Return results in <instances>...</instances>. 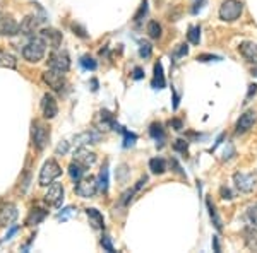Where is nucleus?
Masks as SVG:
<instances>
[{
  "label": "nucleus",
  "mask_w": 257,
  "mask_h": 253,
  "mask_svg": "<svg viewBox=\"0 0 257 253\" xmlns=\"http://www.w3.org/2000/svg\"><path fill=\"white\" fill-rule=\"evenodd\" d=\"M47 45L48 43L41 38V36H38V38H31L23 48L24 60L31 62V64H38L40 60H43L45 53H47Z\"/></svg>",
  "instance_id": "1"
},
{
  "label": "nucleus",
  "mask_w": 257,
  "mask_h": 253,
  "mask_svg": "<svg viewBox=\"0 0 257 253\" xmlns=\"http://www.w3.org/2000/svg\"><path fill=\"white\" fill-rule=\"evenodd\" d=\"M243 12V4L240 0H225L219 7V19L225 23H233Z\"/></svg>",
  "instance_id": "2"
},
{
  "label": "nucleus",
  "mask_w": 257,
  "mask_h": 253,
  "mask_svg": "<svg viewBox=\"0 0 257 253\" xmlns=\"http://www.w3.org/2000/svg\"><path fill=\"white\" fill-rule=\"evenodd\" d=\"M60 175H62V169H60L59 163L53 159H48V161H45L43 166H41L38 181L41 186H50Z\"/></svg>",
  "instance_id": "3"
},
{
  "label": "nucleus",
  "mask_w": 257,
  "mask_h": 253,
  "mask_svg": "<svg viewBox=\"0 0 257 253\" xmlns=\"http://www.w3.org/2000/svg\"><path fill=\"white\" fill-rule=\"evenodd\" d=\"M48 67L53 70H59V72H69L70 69V57L65 50H59L57 48L55 52L50 53L48 57Z\"/></svg>",
  "instance_id": "4"
},
{
  "label": "nucleus",
  "mask_w": 257,
  "mask_h": 253,
  "mask_svg": "<svg viewBox=\"0 0 257 253\" xmlns=\"http://www.w3.org/2000/svg\"><path fill=\"white\" fill-rule=\"evenodd\" d=\"M233 183L242 193H250L257 188V176L252 173H235Z\"/></svg>",
  "instance_id": "5"
},
{
  "label": "nucleus",
  "mask_w": 257,
  "mask_h": 253,
  "mask_svg": "<svg viewBox=\"0 0 257 253\" xmlns=\"http://www.w3.org/2000/svg\"><path fill=\"white\" fill-rule=\"evenodd\" d=\"M31 137H33V146H35L38 151H43L48 144V139H50V130L47 125L40 122H35L33 123V130H31Z\"/></svg>",
  "instance_id": "6"
},
{
  "label": "nucleus",
  "mask_w": 257,
  "mask_h": 253,
  "mask_svg": "<svg viewBox=\"0 0 257 253\" xmlns=\"http://www.w3.org/2000/svg\"><path fill=\"white\" fill-rule=\"evenodd\" d=\"M98 180L94 176H86V178H81L76 185V193L79 195L82 198H91L94 197L98 192Z\"/></svg>",
  "instance_id": "7"
},
{
  "label": "nucleus",
  "mask_w": 257,
  "mask_h": 253,
  "mask_svg": "<svg viewBox=\"0 0 257 253\" xmlns=\"http://www.w3.org/2000/svg\"><path fill=\"white\" fill-rule=\"evenodd\" d=\"M43 81L48 84L50 89L57 91V93H62V89L65 88V77L64 72H59V70L48 69L43 72Z\"/></svg>",
  "instance_id": "8"
},
{
  "label": "nucleus",
  "mask_w": 257,
  "mask_h": 253,
  "mask_svg": "<svg viewBox=\"0 0 257 253\" xmlns=\"http://www.w3.org/2000/svg\"><path fill=\"white\" fill-rule=\"evenodd\" d=\"M62 200H64V186L60 183H52L48 186V192L45 193V204L53 209H59Z\"/></svg>",
  "instance_id": "9"
},
{
  "label": "nucleus",
  "mask_w": 257,
  "mask_h": 253,
  "mask_svg": "<svg viewBox=\"0 0 257 253\" xmlns=\"http://www.w3.org/2000/svg\"><path fill=\"white\" fill-rule=\"evenodd\" d=\"M19 215L18 207L14 204H6L0 207V227H9L16 222Z\"/></svg>",
  "instance_id": "10"
},
{
  "label": "nucleus",
  "mask_w": 257,
  "mask_h": 253,
  "mask_svg": "<svg viewBox=\"0 0 257 253\" xmlns=\"http://www.w3.org/2000/svg\"><path fill=\"white\" fill-rule=\"evenodd\" d=\"M41 111H43V117L52 120L57 117V113H59V105H57V99L52 96V94H45L43 98H41Z\"/></svg>",
  "instance_id": "11"
},
{
  "label": "nucleus",
  "mask_w": 257,
  "mask_h": 253,
  "mask_svg": "<svg viewBox=\"0 0 257 253\" xmlns=\"http://www.w3.org/2000/svg\"><path fill=\"white\" fill-rule=\"evenodd\" d=\"M101 139V134L96 130H86L82 134L74 137V146L76 147H84V146H89V144H96L99 142Z\"/></svg>",
  "instance_id": "12"
},
{
  "label": "nucleus",
  "mask_w": 257,
  "mask_h": 253,
  "mask_svg": "<svg viewBox=\"0 0 257 253\" xmlns=\"http://www.w3.org/2000/svg\"><path fill=\"white\" fill-rule=\"evenodd\" d=\"M96 125L99 127V130H103V128H111V130H122V128L118 127V123L115 122L113 115H111L108 110H101V111H99L98 117H96Z\"/></svg>",
  "instance_id": "13"
},
{
  "label": "nucleus",
  "mask_w": 257,
  "mask_h": 253,
  "mask_svg": "<svg viewBox=\"0 0 257 253\" xmlns=\"http://www.w3.org/2000/svg\"><path fill=\"white\" fill-rule=\"evenodd\" d=\"M255 123V111L254 110H248L243 115H240L238 122H237V134H245V132L250 130Z\"/></svg>",
  "instance_id": "14"
},
{
  "label": "nucleus",
  "mask_w": 257,
  "mask_h": 253,
  "mask_svg": "<svg viewBox=\"0 0 257 253\" xmlns=\"http://www.w3.org/2000/svg\"><path fill=\"white\" fill-rule=\"evenodd\" d=\"M238 52L248 64H257V45L254 41H243V43H240Z\"/></svg>",
  "instance_id": "15"
},
{
  "label": "nucleus",
  "mask_w": 257,
  "mask_h": 253,
  "mask_svg": "<svg viewBox=\"0 0 257 253\" xmlns=\"http://www.w3.org/2000/svg\"><path fill=\"white\" fill-rule=\"evenodd\" d=\"M40 23H41V19H38L36 16H28V18H24L23 23L19 24V33L26 36L35 35V31L40 28Z\"/></svg>",
  "instance_id": "16"
},
{
  "label": "nucleus",
  "mask_w": 257,
  "mask_h": 253,
  "mask_svg": "<svg viewBox=\"0 0 257 253\" xmlns=\"http://www.w3.org/2000/svg\"><path fill=\"white\" fill-rule=\"evenodd\" d=\"M74 161L82 166H86V168H89V166L94 164V161H96V154L88 151L86 147H79L76 152H74Z\"/></svg>",
  "instance_id": "17"
},
{
  "label": "nucleus",
  "mask_w": 257,
  "mask_h": 253,
  "mask_svg": "<svg viewBox=\"0 0 257 253\" xmlns=\"http://www.w3.org/2000/svg\"><path fill=\"white\" fill-rule=\"evenodd\" d=\"M19 33V24L16 23L14 18L7 16V18L0 19V35L4 36H14Z\"/></svg>",
  "instance_id": "18"
},
{
  "label": "nucleus",
  "mask_w": 257,
  "mask_h": 253,
  "mask_svg": "<svg viewBox=\"0 0 257 253\" xmlns=\"http://www.w3.org/2000/svg\"><path fill=\"white\" fill-rule=\"evenodd\" d=\"M41 38H43L47 43L50 45L52 48H59L60 43H62V33L57 31V30H43L41 31Z\"/></svg>",
  "instance_id": "19"
},
{
  "label": "nucleus",
  "mask_w": 257,
  "mask_h": 253,
  "mask_svg": "<svg viewBox=\"0 0 257 253\" xmlns=\"http://www.w3.org/2000/svg\"><path fill=\"white\" fill-rule=\"evenodd\" d=\"M48 215V212L45 209H40V207H35V209L30 210L26 217V226H36V224H41L45 221V217Z\"/></svg>",
  "instance_id": "20"
},
{
  "label": "nucleus",
  "mask_w": 257,
  "mask_h": 253,
  "mask_svg": "<svg viewBox=\"0 0 257 253\" xmlns=\"http://www.w3.org/2000/svg\"><path fill=\"white\" fill-rule=\"evenodd\" d=\"M243 236H245V246L248 248V250L257 251V227L255 226L245 227Z\"/></svg>",
  "instance_id": "21"
},
{
  "label": "nucleus",
  "mask_w": 257,
  "mask_h": 253,
  "mask_svg": "<svg viewBox=\"0 0 257 253\" xmlns=\"http://www.w3.org/2000/svg\"><path fill=\"white\" fill-rule=\"evenodd\" d=\"M86 214H88L89 224L94 227V229H101L105 226V219H103V214L96 209H86Z\"/></svg>",
  "instance_id": "22"
},
{
  "label": "nucleus",
  "mask_w": 257,
  "mask_h": 253,
  "mask_svg": "<svg viewBox=\"0 0 257 253\" xmlns=\"http://www.w3.org/2000/svg\"><path fill=\"white\" fill-rule=\"evenodd\" d=\"M153 88L163 89L165 88V76H163V65L160 62L155 64V79H153Z\"/></svg>",
  "instance_id": "23"
},
{
  "label": "nucleus",
  "mask_w": 257,
  "mask_h": 253,
  "mask_svg": "<svg viewBox=\"0 0 257 253\" xmlns=\"http://www.w3.org/2000/svg\"><path fill=\"white\" fill-rule=\"evenodd\" d=\"M86 166H82V164H79V163H70V166H69V175H70V178H72L74 181H79L82 176H84V173H86Z\"/></svg>",
  "instance_id": "24"
},
{
  "label": "nucleus",
  "mask_w": 257,
  "mask_h": 253,
  "mask_svg": "<svg viewBox=\"0 0 257 253\" xmlns=\"http://www.w3.org/2000/svg\"><path fill=\"white\" fill-rule=\"evenodd\" d=\"M18 67V60L7 52L0 50V69H16Z\"/></svg>",
  "instance_id": "25"
},
{
  "label": "nucleus",
  "mask_w": 257,
  "mask_h": 253,
  "mask_svg": "<svg viewBox=\"0 0 257 253\" xmlns=\"http://www.w3.org/2000/svg\"><path fill=\"white\" fill-rule=\"evenodd\" d=\"M149 169H151V173H155V175H163V173L167 171V163H165V159H161V157H155V159L149 161Z\"/></svg>",
  "instance_id": "26"
},
{
  "label": "nucleus",
  "mask_w": 257,
  "mask_h": 253,
  "mask_svg": "<svg viewBox=\"0 0 257 253\" xmlns=\"http://www.w3.org/2000/svg\"><path fill=\"white\" fill-rule=\"evenodd\" d=\"M149 134H151L153 139L156 140V144L160 142V146H163V140H165V130H163V127H161L160 123H153V125L149 127Z\"/></svg>",
  "instance_id": "27"
},
{
  "label": "nucleus",
  "mask_w": 257,
  "mask_h": 253,
  "mask_svg": "<svg viewBox=\"0 0 257 253\" xmlns=\"http://www.w3.org/2000/svg\"><path fill=\"white\" fill-rule=\"evenodd\" d=\"M206 205H208V210H209V217H211V221H213L214 227H216L218 231H221V229H223V226H221V219L218 217V214H216V209H214V205L211 204V198H208V200H206Z\"/></svg>",
  "instance_id": "28"
},
{
  "label": "nucleus",
  "mask_w": 257,
  "mask_h": 253,
  "mask_svg": "<svg viewBox=\"0 0 257 253\" xmlns=\"http://www.w3.org/2000/svg\"><path fill=\"white\" fill-rule=\"evenodd\" d=\"M98 188L101 190V192H106V190H108V166H103L101 171H99Z\"/></svg>",
  "instance_id": "29"
},
{
  "label": "nucleus",
  "mask_w": 257,
  "mask_h": 253,
  "mask_svg": "<svg viewBox=\"0 0 257 253\" xmlns=\"http://www.w3.org/2000/svg\"><path fill=\"white\" fill-rule=\"evenodd\" d=\"M148 35H149V38H153V40L161 38V26L156 21H149L148 23Z\"/></svg>",
  "instance_id": "30"
},
{
  "label": "nucleus",
  "mask_w": 257,
  "mask_h": 253,
  "mask_svg": "<svg viewBox=\"0 0 257 253\" xmlns=\"http://www.w3.org/2000/svg\"><path fill=\"white\" fill-rule=\"evenodd\" d=\"M187 40H189V43L199 45V41H201V28H199V26H190L189 33H187Z\"/></svg>",
  "instance_id": "31"
},
{
  "label": "nucleus",
  "mask_w": 257,
  "mask_h": 253,
  "mask_svg": "<svg viewBox=\"0 0 257 253\" xmlns=\"http://www.w3.org/2000/svg\"><path fill=\"white\" fill-rule=\"evenodd\" d=\"M79 64L82 65V69H86V70H96V67H98L96 60H94V59H91V57H88V55L81 57Z\"/></svg>",
  "instance_id": "32"
},
{
  "label": "nucleus",
  "mask_w": 257,
  "mask_h": 253,
  "mask_svg": "<svg viewBox=\"0 0 257 253\" xmlns=\"http://www.w3.org/2000/svg\"><path fill=\"white\" fill-rule=\"evenodd\" d=\"M153 53V47L148 43V41H141L139 43V55L143 57V59H149Z\"/></svg>",
  "instance_id": "33"
},
{
  "label": "nucleus",
  "mask_w": 257,
  "mask_h": 253,
  "mask_svg": "<svg viewBox=\"0 0 257 253\" xmlns=\"http://www.w3.org/2000/svg\"><path fill=\"white\" fill-rule=\"evenodd\" d=\"M148 14V2L146 0H143V2H141V7H139V11L136 12V16H134V23H141V21H143V18L144 16Z\"/></svg>",
  "instance_id": "34"
},
{
  "label": "nucleus",
  "mask_w": 257,
  "mask_h": 253,
  "mask_svg": "<svg viewBox=\"0 0 257 253\" xmlns=\"http://www.w3.org/2000/svg\"><path fill=\"white\" fill-rule=\"evenodd\" d=\"M247 217H248V221H250L252 226H255V227H257V204H254V205L248 207V210H247Z\"/></svg>",
  "instance_id": "35"
},
{
  "label": "nucleus",
  "mask_w": 257,
  "mask_h": 253,
  "mask_svg": "<svg viewBox=\"0 0 257 253\" xmlns=\"http://www.w3.org/2000/svg\"><path fill=\"white\" fill-rule=\"evenodd\" d=\"M123 137H125V140H123V147H132L136 144V140H138L136 134H131V132H127V130H123Z\"/></svg>",
  "instance_id": "36"
},
{
  "label": "nucleus",
  "mask_w": 257,
  "mask_h": 253,
  "mask_svg": "<svg viewBox=\"0 0 257 253\" xmlns=\"http://www.w3.org/2000/svg\"><path fill=\"white\" fill-rule=\"evenodd\" d=\"M187 147H189V144H187V140H184V139H178V140H175V144H173V149L178 152H185Z\"/></svg>",
  "instance_id": "37"
},
{
  "label": "nucleus",
  "mask_w": 257,
  "mask_h": 253,
  "mask_svg": "<svg viewBox=\"0 0 257 253\" xmlns=\"http://www.w3.org/2000/svg\"><path fill=\"white\" fill-rule=\"evenodd\" d=\"M72 214H76V209H74V207H67V209H62V212L59 214V219H60V221H65V219H67L69 215H72Z\"/></svg>",
  "instance_id": "38"
},
{
  "label": "nucleus",
  "mask_w": 257,
  "mask_h": 253,
  "mask_svg": "<svg viewBox=\"0 0 257 253\" xmlns=\"http://www.w3.org/2000/svg\"><path fill=\"white\" fill-rule=\"evenodd\" d=\"M101 246L105 248L106 251H110V253H113V251H115V248H113V244H111V241H110L108 236H103V239H101Z\"/></svg>",
  "instance_id": "39"
},
{
  "label": "nucleus",
  "mask_w": 257,
  "mask_h": 253,
  "mask_svg": "<svg viewBox=\"0 0 257 253\" xmlns=\"http://www.w3.org/2000/svg\"><path fill=\"white\" fill-rule=\"evenodd\" d=\"M72 30L74 33H76L79 38H88V35H86V31H84V28H81L79 24H72Z\"/></svg>",
  "instance_id": "40"
},
{
  "label": "nucleus",
  "mask_w": 257,
  "mask_h": 253,
  "mask_svg": "<svg viewBox=\"0 0 257 253\" xmlns=\"http://www.w3.org/2000/svg\"><path fill=\"white\" fill-rule=\"evenodd\" d=\"M69 152V142H60L59 147H57V154H67Z\"/></svg>",
  "instance_id": "41"
},
{
  "label": "nucleus",
  "mask_w": 257,
  "mask_h": 253,
  "mask_svg": "<svg viewBox=\"0 0 257 253\" xmlns=\"http://www.w3.org/2000/svg\"><path fill=\"white\" fill-rule=\"evenodd\" d=\"M197 60L199 62H211V60H221V59L216 57V55H199Z\"/></svg>",
  "instance_id": "42"
},
{
  "label": "nucleus",
  "mask_w": 257,
  "mask_h": 253,
  "mask_svg": "<svg viewBox=\"0 0 257 253\" xmlns=\"http://www.w3.org/2000/svg\"><path fill=\"white\" fill-rule=\"evenodd\" d=\"M187 52H189L187 45H180V48L175 52V57H184V55H187Z\"/></svg>",
  "instance_id": "43"
},
{
  "label": "nucleus",
  "mask_w": 257,
  "mask_h": 253,
  "mask_svg": "<svg viewBox=\"0 0 257 253\" xmlns=\"http://www.w3.org/2000/svg\"><path fill=\"white\" fill-rule=\"evenodd\" d=\"M204 4H206V0H199V2L194 4V7H192V14H197L199 11L204 7Z\"/></svg>",
  "instance_id": "44"
},
{
  "label": "nucleus",
  "mask_w": 257,
  "mask_h": 253,
  "mask_svg": "<svg viewBox=\"0 0 257 253\" xmlns=\"http://www.w3.org/2000/svg\"><path fill=\"white\" fill-rule=\"evenodd\" d=\"M221 197L225 198H228V200H231V198H233V195H231V192H230V188H225V186H223L221 188Z\"/></svg>",
  "instance_id": "45"
},
{
  "label": "nucleus",
  "mask_w": 257,
  "mask_h": 253,
  "mask_svg": "<svg viewBox=\"0 0 257 253\" xmlns=\"http://www.w3.org/2000/svg\"><path fill=\"white\" fill-rule=\"evenodd\" d=\"M170 125H172V127L175 128V130H178V132H180L182 128H184V123H182L180 120H172V122H170Z\"/></svg>",
  "instance_id": "46"
},
{
  "label": "nucleus",
  "mask_w": 257,
  "mask_h": 253,
  "mask_svg": "<svg viewBox=\"0 0 257 253\" xmlns=\"http://www.w3.org/2000/svg\"><path fill=\"white\" fill-rule=\"evenodd\" d=\"M257 93V86L255 84H250V86H248V94H247V101H248V99H250L252 98V94H255ZM245 101V103H247Z\"/></svg>",
  "instance_id": "47"
},
{
  "label": "nucleus",
  "mask_w": 257,
  "mask_h": 253,
  "mask_svg": "<svg viewBox=\"0 0 257 253\" xmlns=\"http://www.w3.org/2000/svg\"><path fill=\"white\" fill-rule=\"evenodd\" d=\"M143 77H144V74H143V69L136 67V69H134V79H136V81H139V79H143Z\"/></svg>",
  "instance_id": "48"
},
{
  "label": "nucleus",
  "mask_w": 257,
  "mask_h": 253,
  "mask_svg": "<svg viewBox=\"0 0 257 253\" xmlns=\"http://www.w3.org/2000/svg\"><path fill=\"white\" fill-rule=\"evenodd\" d=\"M16 233H18V227H12V229L9 231V233L6 234V238H4V241H7V239H11V236H12V234H16Z\"/></svg>",
  "instance_id": "49"
},
{
  "label": "nucleus",
  "mask_w": 257,
  "mask_h": 253,
  "mask_svg": "<svg viewBox=\"0 0 257 253\" xmlns=\"http://www.w3.org/2000/svg\"><path fill=\"white\" fill-rule=\"evenodd\" d=\"M213 244H214V250L219 251V244H218V239L216 238H213Z\"/></svg>",
  "instance_id": "50"
},
{
  "label": "nucleus",
  "mask_w": 257,
  "mask_h": 253,
  "mask_svg": "<svg viewBox=\"0 0 257 253\" xmlns=\"http://www.w3.org/2000/svg\"><path fill=\"white\" fill-rule=\"evenodd\" d=\"M91 84H93V91H96V89H98V82H96V81H91Z\"/></svg>",
  "instance_id": "51"
},
{
  "label": "nucleus",
  "mask_w": 257,
  "mask_h": 253,
  "mask_svg": "<svg viewBox=\"0 0 257 253\" xmlns=\"http://www.w3.org/2000/svg\"><path fill=\"white\" fill-rule=\"evenodd\" d=\"M252 76H255V77H257V67L252 69Z\"/></svg>",
  "instance_id": "52"
},
{
  "label": "nucleus",
  "mask_w": 257,
  "mask_h": 253,
  "mask_svg": "<svg viewBox=\"0 0 257 253\" xmlns=\"http://www.w3.org/2000/svg\"><path fill=\"white\" fill-rule=\"evenodd\" d=\"M0 19H2V14H0Z\"/></svg>",
  "instance_id": "53"
}]
</instances>
